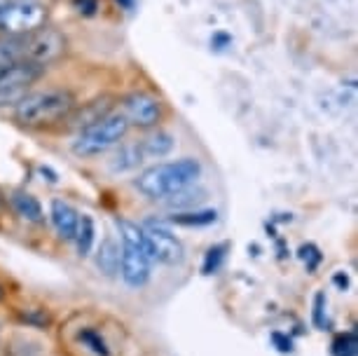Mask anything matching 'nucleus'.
I'll return each instance as SVG.
<instances>
[{
    "mask_svg": "<svg viewBox=\"0 0 358 356\" xmlns=\"http://www.w3.org/2000/svg\"><path fill=\"white\" fill-rule=\"evenodd\" d=\"M204 173V166L197 157H180L173 162H162L148 166L145 171L138 173L134 180V187L143 194L145 199L152 201H166L173 194L192 187Z\"/></svg>",
    "mask_w": 358,
    "mask_h": 356,
    "instance_id": "f257e3e1",
    "label": "nucleus"
},
{
    "mask_svg": "<svg viewBox=\"0 0 358 356\" xmlns=\"http://www.w3.org/2000/svg\"><path fill=\"white\" fill-rule=\"evenodd\" d=\"M66 36L57 29H43L24 36H0V66L8 64H38L50 66L66 52Z\"/></svg>",
    "mask_w": 358,
    "mask_h": 356,
    "instance_id": "f03ea898",
    "label": "nucleus"
},
{
    "mask_svg": "<svg viewBox=\"0 0 358 356\" xmlns=\"http://www.w3.org/2000/svg\"><path fill=\"white\" fill-rule=\"evenodd\" d=\"M78 106L76 94L71 90H43L29 92L15 106V120L29 129H43L64 122Z\"/></svg>",
    "mask_w": 358,
    "mask_h": 356,
    "instance_id": "7ed1b4c3",
    "label": "nucleus"
},
{
    "mask_svg": "<svg viewBox=\"0 0 358 356\" xmlns=\"http://www.w3.org/2000/svg\"><path fill=\"white\" fill-rule=\"evenodd\" d=\"M129 134V122L120 111H110L106 118L78 131L76 141L71 143L73 155L78 157H99L103 152L120 145Z\"/></svg>",
    "mask_w": 358,
    "mask_h": 356,
    "instance_id": "20e7f679",
    "label": "nucleus"
},
{
    "mask_svg": "<svg viewBox=\"0 0 358 356\" xmlns=\"http://www.w3.org/2000/svg\"><path fill=\"white\" fill-rule=\"evenodd\" d=\"M50 10L40 0H17L5 3L0 10V36H24L43 29Z\"/></svg>",
    "mask_w": 358,
    "mask_h": 356,
    "instance_id": "39448f33",
    "label": "nucleus"
},
{
    "mask_svg": "<svg viewBox=\"0 0 358 356\" xmlns=\"http://www.w3.org/2000/svg\"><path fill=\"white\" fill-rule=\"evenodd\" d=\"M45 66L26 62L0 66V108L17 106L31 92V87L45 76Z\"/></svg>",
    "mask_w": 358,
    "mask_h": 356,
    "instance_id": "423d86ee",
    "label": "nucleus"
},
{
    "mask_svg": "<svg viewBox=\"0 0 358 356\" xmlns=\"http://www.w3.org/2000/svg\"><path fill=\"white\" fill-rule=\"evenodd\" d=\"M141 230L145 234L148 251H150V256H152V263H164V265L183 263L185 246H183V241L173 234L166 220L148 218L145 223H141Z\"/></svg>",
    "mask_w": 358,
    "mask_h": 356,
    "instance_id": "0eeeda50",
    "label": "nucleus"
},
{
    "mask_svg": "<svg viewBox=\"0 0 358 356\" xmlns=\"http://www.w3.org/2000/svg\"><path fill=\"white\" fill-rule=\"evenodd\" d=\"M120 113L127 118L129 127H138V129H152L164 118V106L157 97L150 92L134 90L120 101Z\"/></svg>",
    "mask_w": 358,
    "mask_h": 356,
    "instance_id": "6e6552de",
    "label": "nucleus"
},
{
    "mask_svg": "<svg viewBox=\"0 0 358 356\" xmlns=\"http://www.w3.org/2000/svg\"><path fill=\"white\" fill-rule=\"evenodd\" d=\"M120 274H122L127 286H131V288L145 286L152 274L150 253L141 246L122 244V253H120Z\"/></svg>",
    "mask_w": 358,
    "mask_h": 356,
    "instance_id": "1a4fd4ad",
    "label": "nucleus"
},
{
    "mask_svg": "<svg viewBox=\"0 0 358 356\" xmlns=\"http://www.w3.org/2000/svg\"><path fill=\"white\" fill-rule=\"evenodd\" d=\"M50 218L57 234L66 241H73L80 223V213L73 204H69L66 199H54L50 206Z\"/></svg>",
    "mask_w": 358,
    "mask_h": 356,
    "instance_id": "9d476101",
    "label": "nucleus"
},
{
    "mask_svg": "<svg viewBox=\"0 0 358 356\" xmlns=\"http://www.w3.org/2000/svg\"><path fill=\"white\" fill-rule=\"evenodd\" d=\"M113 111V104L110 99H94L90 101V104H83V108H73V113L66 120H69V127H73V129H85V127H90L94 122H99L101 118H106L108 113Z\"/></svg>",
    "mask_w": 358,
    "mask_h": 356,
    "instance_id": "9b49d317",
    "label": "nucleus"
},
{
    "mask_svg": "<svg viewBox=\"0 0 358 356\" xmlns=\"http://www.w3.org/2000/svg\"><path fill=\"white\" fill-rule=\"evenodd\" d=\"M115 148H117V150H115V155L108 159V169H110L113 173L134 171V169H138V166L145 162L138 141H131V143H120Z\"/></svg>",
    "mask_w": 358,
    "mask_h": 356,
    "instance_id": "f8f14e48",
    "label": "nucleus"
},
{
    "mask_svg": "<svg viewBox=\"0 0 358 356\" xmlns=\"http://www.w3.org/2000/svg\"><path fill=\"white\" fill-rule=\"evenodd\" d=\"M10 204L15 213L22 220L31 225H43L45 223V211H43V204L38 201V197H33L31 192L26 190H15L10 197Z\"/></svg>",
    "mask_w": 358,
    "mask_h": 356,
    "instance_id": "ddd939ff",
    "label": "nucleus"
},
{
    "mask_svg": "<svg viewBox=\"0 0 358 356\" xmlns=\"http://www.w3.org/2000/svg\"><path fill=\"white\" fill-rule=\"evenodd\" d=\"M138 143H141V150H143L145 159H162V157H166L169 152L173 150L176 136H173V134H169V131L157 129V131L148 134L145 138H141Z\"/></svg>",
    "mask_w": 358,
    "mask_h": 356,
    "instance_id": "4468645a",
    "label": "nucleus"
},
{
    "mask_svg": "<svg viewBox=\"0 0 358 356\" xmlns=\"http://www.w3.org/2000/svg\"><path fill=\"white\" fill-rule=\"evenodd\" d=\"M120 253H122V248L117 246V241L113 237H106L101 241L96 251V267L106 277H115L120 272Z\"/></svg>",
    "mask_w": 358,
    "mask_h": 356,
    "instance_id": "2eb2a0df",
    "label": "nucleus"
},
{
    "mask_svg": "<svg viewBox=\"0 0 358 356\" xmlns=\"http://www.w3.org/2000/svg\"><path fill=\"white\" fill-rule=\"evenodd\" d=\"M218 220V211L215 209H192V211H176L169 216V225H183V227H204Z\"/></svg>",
    "mask_w": 358,
    "mask_h": 356,
    "instance_id": "dca6fc26",
    "label": "nucleus"
},
{
    "mask_svg": "<svg viewBox=\"0 0 358 356\" xmlns=\"http://www.w3.org/2000/svg\"><path fill=\"white\" fill-rule=\"evenodd\" d=\"M94 239H96V227H94L92 216H80V223H78V230H76V237H73V241H76L78 253L83 258H87L92 253Z\"/></svg>",
    "mask_w": 358,
    "mask_h": 356,
    "instance_id": "f3484780",
    "label": "nucleus"
},
{
    "mask_svg": "<svg viewBox=\"0 0 358 356\" xmlns=\"http://www.w3.org/2000/svg\"><path fill=\"white\" fill-rule=\"evenodd\" d=\"M78 340L96 356H110V349H108L106 338L99 331H94V328H83V331L78 333Z\"/></svg>",
    "mask_w": 358,
    "mask_h": 356,
    "instance_id": "a211bd4d",
    "label": "nucleus"
},
{
    "mask_svg": "<svg viewBox=\"0 0 358 356\" xmlns=\"http://www.w3.org/2000/svg\"><path fill=\"white\" fill-rule=\"evenodd\" d=\"M227 244H213L208 246V251L204 253V263H201V272L204 274H215L220 270L222 260H225Z\"/></svg>",
    "mask_w": 358,
    "mask_h": 356,
    "instance_id": "6ab92c4d",
    "label": "nucleus"
},
{
    "mask_svg": "<svg viewBox=\"0 0 358 356\" xmlns=\"http://www.w3.org/2000/svg\"><path fill=\"white\" fill-rule=\"evenodd\" d=\"M356 352H358L356 331L337 335L335 342H333V356H356Z\"/></svg>",
    "mask_w": 358,
    "mask_h": 356,
    "instance_id": "aec40b11",
    "label": "nucleus"
},
{
    "mask_svg": "<svg viewBox=\"0 0 358 356\" xmlns=\"http://www.w3.org/2000/svg\"><path fill=\"white\" fill-rule=\"evenodd\" d=\"M326 293H316L314 298V312H312V321L316 328H326Z\"/></svg>",
    "mask_w": 358,
    "mask_h": 356,
    "instance_id": "412c9836",
    "label": "nucleus"
},
{
    "mask_svg": "<svg viewBox=\"0 0 358 356\" xmlns=\"http://www.w3.org/2000/svg\"><path fill=\"white\" fill-rule=\"evenodd\" d=\"M22 319L29 326H36V328H47L52 321L50 314H47L45 310H26V312H22Z\"/></svg>",
    "mask_w": 358,
    "mask_h": 356,
    "instance_id": "4be33fe9",
    "label": "nucleus"
},
{
    "mask_svg": "<svg viewBox=\"0 0 358 356\" xmlns=\"http://www.w3.org/2000/svg\"><path fill=\"white\" fill-rule=\"evenodd\" d=\"M300 258L305 260V265H307V270H316V265L321 263V253H319V248H316L314 244H305L300 248Z\"/></svg>",
    "mask_w": 358,
    "mask_h": 356,
    "instance_id": "5701e85b",
    "label": "nucleus"
},
{
    "mask_svg": "<svg viewBox=\"0 0 358 356\" xmlns=\"http://www.w3.org/2000/svg\"><path fill=\"white\" fill-rule=\"evenodd\" d=\"M73 5H76V10L80 12V15H85V17H92L94 12H96V8H99L96 0H73Z\"/></svg>",
    "mask_w": 358,
    "mask_h": 356,
    "instance_id": "b1692460",
    "label": "nucleus"
},
{
    "mask_svg": "<svg viewBox=\"0 0 358 356\" xmlns=\"http://www.w3.org/2000/svg\"><path fill=\"white\" fill-rule=\"evenodd\" d=\"M272 340H274V345H276V349H279V352H293V340H290L288 335L274 333Z\"/></svg>",
    "mask_w": 358,
    "mask_h": 356,
    "instance_id": "393cba45",
    "label": "nucleus"
},
{
    "mask_svg": "<svg viewBox=\"0 0 358 356\" xmlns=\"http://www.w3.org/2000/svg\"><path fill=\"white\" fill-rule=\"evenodd\" d=\"M333 281H335V284H337V286H340V288H342V291H344V288H347V286H349V277H347V274H342V272H337V274H335V277H333Z\"/></svg>",
    "mask_w": 358,
    "mask_h": 356,
    "instance_id": "a878e982",
    "label": "nucleus"
},
{
    "mask_svg": "<svg viewBox=\"0 0 358 356\" xmlns=\"http://www.w3.org/2000/svg\"><path fill=\"white\" fill-rule=\"evenodd\" d=\"M117 3L122 5L124 10H131V8H134V0H117Z\"/></svg>",
    "mask_w": 358,
    "mask_h": 356,
    "instance_id": "bb28decb",
    "label": "nucleus"
},
{
    "mask_svg": "<svg viewBox=\"0 0 358 356\" xmlns=\"http://www.w3.org/2000/svg\"><path fill=\"white\" fill-rule=\"evenodd\" d=\"M5 293H8V291H5V286L0 284V300H5Z\"/></svg>",
    "mask_w": 358,
    "mask_h": 356,
    "instance_id": "cd10ccee",
    "label": "nucleus"
},
{
    "mask_svg": "<svg viewBox=\"0 0 358 356\" xmlns=\"http://www.w3.org/2000/svg\"><path fill=\"white\" fill-rule=\"evenodd\" d=\"M3 5H5V0H0V10H3Z\"/></svg>",
    "mask_w": 358,
    "mask_h": 356,
    "instance_id": "c85d7f7f",
    "label": "nucleus"
},
{
    "mask_svg": "<svg viewBox=\"0 0 358 356\" xmlns=\"http://www.w3.org/2000/svg\"><path fill=\"white\" fill-rule=\"evenodd\" d=\"M0 206H3V194H0Z\"/></svg>",
    "mask_w": 358,
    "mask_h": 356,
    "instance_id": "c756f323",
    "label": "nucleus"
},
{
    "mask_svg": "<svg viewBox=\"0 0 358 356\" xmlns=\"http://www.w3.org/2000/svg\"><path fill=\"white\" fill-rule=\"evenodd\" d=\"M5 3H17V0H5Z\"/></svg>",
    "mask_w": 358,
    "mask_h": 356,
    "instance_id": "7c9ffc66",
    "label": "nucleus"
}]
</instances>
